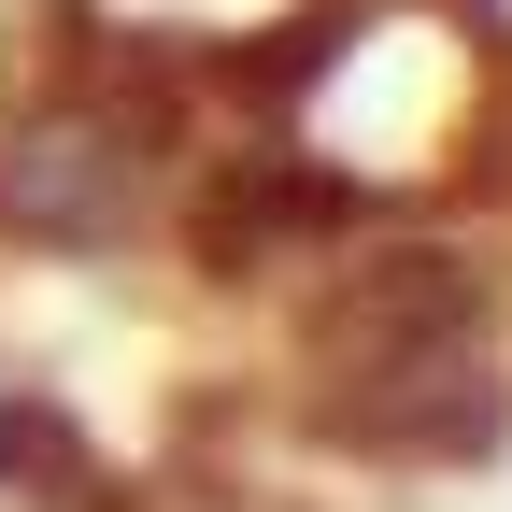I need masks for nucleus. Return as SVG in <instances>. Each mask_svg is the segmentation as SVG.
Returning a JSON list of instances; mask_svg holds the SVG:
<instances>
[{"label": "nucleus", "instance_id": "1", "mask_svg": "<svg viewBox=\"0 0 512 512\" xmlns=\"http://www.w3.org/2000/svg\"><path fill=\"white\" fill-rule=\"evenodd\" d=\"M128 214V128L114 114H29L0 143V228L29 242H100Z\"/></svg>", "mask_w": 512, "mask_h": 512}, {"label": "nucleus", "instance_id": "2", "mask_svg": "<svg viewBox=\"0 0 512 512\" xmlns=\"http://www.w3.org/2000/svg\"><path fill=\"white\" fill-rule=\"evenodd\" d=\"M15 456H72V427H57V413H15V399H0V470H15Z\"/></svg>", "mask_w": 512, "mask_h": 512}]
</instances>
